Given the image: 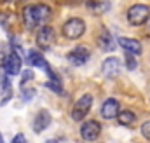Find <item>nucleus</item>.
I'll return each mask as SVG.
<instances>
[{
  "mask_svg": "<svg viewBox=\"0 0 150 143\" xmlns=\"http://www.w3.org/2000/svg\"><path fill=\"white\" fill-rule=\"evenodd\" d=\"M51 113L47 112V110H40L37 113V117L33 119V131L35 133H42L44 129H47L49 127V124H51Z\"/></svg>",
  "mask_w": 150,
  "mask_h": 143,
  "instance_id": "f8f14e48",
  "label": "nucleus"
},
{
  "mask_svg": "<svg viewBox=\"0 0 150 143\" xmlns=\"http://www.w3.org/2000/svg\"><path fill=\"white\" fill-rule=\"evenodd\" d=\"M150 16V9L149 5H143V4H136V5H131L127 9V21L129 25L133 26H142L147 23Z\"/></svg>",
  "mask_w": 150,
  "mask_h": 143,
  "instance_id": "f03ea898",
  "label": "nucleus"
},
{
  "mask_svg": "<svg viewBox=\"0 0 150 143\" xmlns=\"http://www.w3.org/2000/svg\"><path fill=\"white\" fill-rule=\"evenodd\" d=\"M142 135H143L147 140H150V120H147V122L142 124Z\"/></svg>",
  "mask_w": 150,
  "mask_h": 143,
  "instance_id": "aec40b11",
  "label": "nucleus"
},
{
  "mask_svg": "<svg viewBox=\"0 0 150 143\" xmlns=\"http://www.w3.org/2000/svg\"><path fill=\"white\" fill-rule=\"evenodd\" d=\"M143 33L147 37H150V16H149V19H147V23H145V30H143Z\"/></svg>",
  "mask_w": 150,
  "mask_h": 143,
  "instance_id": "b1692460",
  "label": "nucleus"
},
{
  "mask_svg": "<svg viewBox=\"0 0 150 143\" xmlns=\"http://www.w3.org/2000/svg\"><path fill=\"white\" fill-rule=\"evenodd\" d=\"M101 72H103V75L105 77H108V79H113V77H117L119 75V72H120V59L119 58H107L105 61H103V65H101Z\"/></svg>",
  "mask_w": 150,
  "mask_h": 143,
  "instance_id": "1a4fd4ad",
  "label": "nucleus"
},
{
  "mask_svg": "<svg viewBox=\"0 0 150 143\" xmlns=\"http://www.w3.org/2000/svg\"><path fill=\"white\" fill-rule=\"evenodd\" d=\"M11 98H12V86H11V80H9V77L2 75V77H0V107H4Z\"/></svg>",
  "mask_w": 150,
  "mask_h": 143,
  "instance_id": "ddd939ff",
  "label": "nucleus"
},
{
  "mask_svg": "<svg viewBox=\"0 0 150 143\" xmlns=\"http://www.w3.org/2000/svg\"><path fill=\"white\" fill-rule=\"evenodd\" d=\"M56 40V33H54V28L49 26V25H42L40 30L37 32V44L40 49H51L52 44Z\"/></svg>",
  "mask_w": 150,
  "mask_h": 143,
  "instance_id": "39448f33",
  "label": "nucleus"
},
{
  "mask_svg": "<svg viewBox=\"0 0 150 143\" xmlns=\"http://www.w3.org/2000/svg\"><path fill=\"white\" fill-rule=\"evenodd\" d=\"M30 79H33V72L26 70L25 73H23V80H21V84L25 86V82H26V80H30Z\"/></svg>",
  "mask_w": 150,
  "mask_h": 143,
  "instance_id": "4be33fe9",
  "label": "nucleus"
},
{
  "mask_svg": "<svg viewBox=\"0 0 150 143\" xmlns=\"http://www.w3.org/2000/svg\"><path fill=\"white\" fill-rule=\"evenodd\" d=\"M4 67H5V72H7L9 75H18V73H21V56H19L18 52H11V54L7 56Z\"/></svg>",
  "mask_w": 150,
  "mask_h": 143,
  "instance_id": "9b49d317",
  "label": "nucleus"
},
{
  "mask_svg": "<svg viewBox=\"0 0 150 143\" xmlns=\"http://www.w3.org/2000/svg\"><path fill=\"white\" fill-rule=\"evenodd\" d=\"M28 63L33 65V67H38V68H44V70L47 68V63H45L44 56L38 51H30L28 52Z\"/></svg>",
  "mask_w": 150,
  "mask_h": 143,
  "instance_id": "dca6fc26",
  "label": "nucleus"
},
{
  "mask_svg": "<svg viewBox=\"0 0 150 143\" xmlns=\"http://www.w3.org/2000/svg\"><path fill=\"white\" fill-rule=\"evenodd\" d=\"M87 9H91L94 14H100L103 11H108L110 9V4L108 2H100V0H89L87 2Z\"/></svg>",
  "mask_w": 150,
  "mask_h": 143,
  "instance_id": "f3484780",
  "label": "nucleus"
},
{
  "mask_svg": "<svg viewBox=\"0 0 150 143\" xmlns=\"http://www.w3.org/2000/svg\"><path fill=\"white\" fill-rule=\"evenodd\" d=\"M86 33V23L80 18H72L63 25V35L70 40H77Z\"/></svg>",
  "mask_w": 150,
  "mask_h": 143,
  "instance_id": "7ed1b4c3",
  "label": "nucleus"
},
{
  "mask_svg": "<svg viewBox=\"0 0 150 143\" xmlns=\"http://www.w3.org/2000/svg\"><path fill=\"white\" fill-rule=\"evenodd\" d=\"M117 122L120 126H133L136 122V113L131 112V110H124L117 115Z\"/></svg>",
  "mask_w": 150,
  "mask_h": 143,
  "instance_id": "2eb2a0df",
  "label": "nucleus"
},
{
  "mask_svg": "<svg viewBox=\"0 0 150 143\" xmlns=\"http://www.w3.org/2000/svg\"><path fill=\"white\" fill-rule=\"evenodd\" d=\"M89 58H91V52H89V49L84 47V45H77L75 49H72V51L67 54L68 63L74 65V67H82V65H86V63L89 61Z\"/></svg>",
  "mask_w": 150,
  "mask_h": 143,
  "instance_id": "423d86ee",
  "label": "nucleus"
},
{
  "mask_svg": "<svg viewBox=\"0 0 150 143\" xmlns=\"http://www.w3.org/2000/svg\"><path fill=\"white\" fill-rule=\"evenodd\" d=\"M100 133H101V126H100L98 120H87L80 127V136H82L84 142H94V140H98Z\"/></svg>",
  "mask_w": 150,
  "mask_h": 143,
  "instance_id": "0eeeda50",
  "label": "nucleus"
},
{
  "mask_svg": "<svg viewBox=\"0 0 150 143\" xmlns=\"http://www.w3.org/2000/svg\"><path fill=\"white\" fill-rule=\"evenodd\" d=\"M98 44H100V47L103 49V51H112L113 47V40H112V35H110V32L107 30V28H103L101 32H100V37H98Z\"/></svg>",
  "mask_w": 150,
  "mask_h": 143,
  "instance_id": "4468645a",
  "label": "nucleus"
},
{
  "mask_svg": "<svg viewBox=\"0 0 150 143\" xmlns=\"http://www.w3.org/2000/svg\"><path fill=\"white\" fill-rule=\"evenodd\" d=\"M120 113V105L115 98H108L103 105H101V117L110 120V119H117V115Z\"/></svg>",
  "mask_w": 150,
  "mask_h": 143,
  "instance_id": "6e6552de",
  "label": "nucleus"
},
{
  "mask_svg": "<svg viewBox=\"0 0 150 143\" xmlns=\"http://www.w3.org/2000/svg\"><path fill=\"white\" fill-rule=\"evenodd\" d=\"M119 45L127 52V54H134L138 56L142 52V44L136 40V38H127V37H119Z\"/></svg>",
  "mask_w": 150,
  "mask_h": 143,
  "instance_id": "9d476101",
  "label": "nucleus"
},
{
  "mask_svg": "<svg viewBox=\"0 0 150 143\" xmlns=\"http://www.w3.org/2000/svg\"><path fill=\"white\" fill-rule=\"evenodd\" d=\"M93 107V96L91 94H84L77 100V103L72 108V119L74 120H82L86 119V115L89 113V110Z\"/></svg>",
  "mask_w": 150,
  "mask_h": 143,
  "instance_id": "20e7f679",
  "label": "nucleus"
},
{
  "mask_svg": "<svg viewBox=\"0 0 150 143\" xmlns=\"http://www.w3.org/2000/svg\"><path fill=\"white\" fill-rule=\"evenodd\" d=\"M45 143H58L56 140H49V142H45Z\"/></svg>",
  "mask_w": 150,
  "mask_h": 143,
  "instance_id": "a878e982",
  "label": "nucleus"
},
{
  "mask_svg": "<svg viewBox=\"0 0 150 143\" xmlns=\"http://www.w3.org/2000/svg\"><path fill=\"white\" fill-rule=\"evenodd\" d=\"M23 96H25V100L28 101L30 98L35 96V89H33V87H30V89H28V87H23Z\"/></svg>",
  "mask_w": 150,
  "mask_h": 143,
  "instance_id": "412c9836",
  "label": "nucleus"
},
{
  "mask_svg": "<svg viewBox=\"0 0 150 143\" xmlns=\"http://www.w3.org/2000/svg\"><path fill=\"white\" fill-rule=\"evenodd\" d=\"M49 18H51V7L45 4H32L23 9V21L26 30L30 32L37 30V26L44 25Z\"/></svg>",
  "mask_w": 150,
  "mask_h": 143,
  "instance_id": "f257e3e1",
  "label": "nucleus"
},
{
  "mask_svg": "<svg viewBox=\"0 0 150 143\" xmlns=\"http://www.w3.org/2000/svg\"><path fill=\"white\" fill-rule=\"evenodd\" d=\"M25 140H26V138H25V135H16V136H14V140H12V143H25Z\"/></svg>",
  "mask_w": 150,
  "mask_h": 143,
  "instance_id": "5701e85b",
  "label": "nucleus"
},
{
  "mask_svg": "<svg viewBox=\"0 0 150 143\" xmlns=\"http://www.w3.org/2000/svg\"><path fill=\"white\" fill-rule=\"evenodd\" d=\"M136 67H138V63H136L134 54H127V56H126V68L133 72V70H136Z\"/></svg>",
  "mask_w": 150,
  "mask_h": 143,
  "instance_id": "a211bd4d",
  "label": "nucleus"
},
{
  "mask_svg": "<svg viewBox=\"0 0 150 143\" xmlns=\"http://www.w3.org/2000/svg\"><path fill=\"white\" fill-rule=\"evenodd\" d=\"M12 0H0V4H11Z\"/></svg>",
  "mask_w": 150,
  "mask_h": 143,
  "instance_id": "393cba45",
  "label": "nucleus"
},
{
  "mask_svg": "<svg viewBox=\"0 0 150 143\" xmlns=\"http://www.w3.org/2000/svg\"><path fill=\"white\" fill-rule=\"evenodd\" d=\"M49 89H52L54 93H61L63 89H61V82H54V80H47V84H45Z\"/></svg>",
  "mask_w": 150,
  "mask_h": 143,
  "instance_id": "6ab92c4d",
  "label": "nucleus"
}]
</instances>
